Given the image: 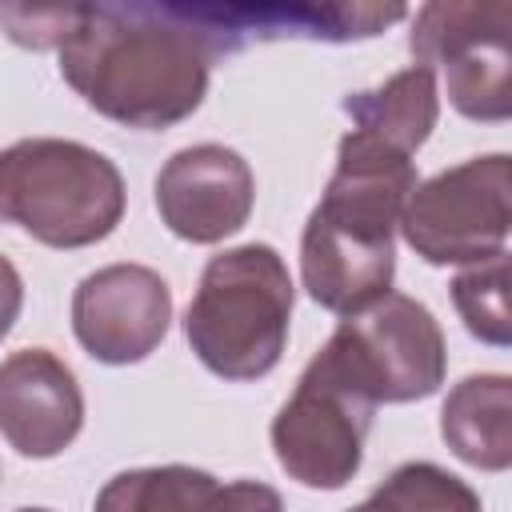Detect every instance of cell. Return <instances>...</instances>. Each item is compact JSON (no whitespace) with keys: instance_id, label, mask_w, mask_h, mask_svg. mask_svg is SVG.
<instances>
[{"instance_id":"cell-1","label":"cell","mask_w":512,"mask_h":512,"mask_svg":"<svg viewBox=\"0 0 512 512\" xmlns=\"http://www.w3.org/2000/svg\"><path fill=\"white\" fill-rule=\"evenodd\" d=\"M220 48L192 4H84L60 44V76L100 116L164 132L208 92Z\"/></svg>"},{"instance_id":"cell-2","label":"cell","mask_w":512,"mask_h":512,"mask_svg":"<svg viewBox=\"0 0 512 512\" xmlns=\"http://www.w3.org/2000/svg\"><path fill=\"white\" fill-rule=\"evenodd\" d=\"M416 184L408 152L360 128L340 140L336 172L300 232V280L320 308L352 316L392 292L396 224Z\"/></svg>"},{"instance_id":"cell-3","label":"cell","mask_w":512,"mask_h":512,"mask_svg":"<svg viewBox=\"0 0 512 512\" xmlns=\"http://www.w3.org/2000/svg\"><path fill=\"white\" fill-rule=\"evenodd\" d=\"M296 288L272 244H236L216 252L184 312V336L196 360L232 384L268 376L288 344Z\"/></svg>"},{"instance_id":"cell-4","label":"cell","mask_w":512,"mask_h":512,"mask_svg":"<svg viewBox=\"0 0 512 512\" xmlns=\"http://www.w3.org/2000/svg\"><path fill=\"white\" fill-rule=\"evenodd\" d=\"M120 168L60 136H28L0 148V220L48 248H88L124 220Z\"/></svg>"},{"instance_id":"cell-5","label":"cell","mask_w":512,"mask_h":512,"mask_svg":"<svg viewBox=\"0 0 512 512\" xmlns=\"http://www.w3.org/2000/svg\"><path fill=\"white\" fill-rule=\"evenodd\" d=\"M320 352L372 404L428 400L440 392L448 372V348L436 316L404 292H384L368 308L340 316Z\"/></svg>"},{"instance_id":"cell-6","label":"cell","mask_w":512,"mask_h":512,"mask_svg":"<svg viewBox=\"0 0 512 512\" xmlns=\"http://www.w3.org/2000/svg\"><path fill=\"white\" fill-rule=\"evenodd\" d=\"M396 228L424 264H480L500 256L512 228V160L488 152L420 180Z\"/></svg>"},{"instance_id":"cell-7","label":"cell","mask_w":512,"mask_h":512,"mask_svg":"<svg viewBox=\"0 0 512 512\" xmlns=\"http://www.w3.org/2000/svg\"><path fill=\"white\" fill-rule=\"evenodd\" d=\"M376 404L360 396L340 368L316 352L292 396L272 416V452L288 480L320 492L352 484L364 464V440L372 432Z\"/></svg>"},{"instance_id":"cell-8","label":"cell","mask_w":512,"mask_h":512,"mask_svg":"<svg viewBox=\"0 0 512 512\" xmlns=\"http://www.w3.org/2000/svg\"><path fill=\"white\" fill-rule=\"evenodd\" d=\"M408 48L420 68H444L448 100L460 116L484 124L512 116V4H424Z\"/></svg>"},{"instance_id":"cell-9","label":"cell","mask_w":512,"mask_h":512,"mask_svg":"<svg viewBox=\"0 0 512 512\" xmlns=\"http://www.w3.org/2000/svg\"><path fill=\"white\" fill-rule=\"evenodd\" d=\"M172 324V288L144 264H108L72 292V332L100 364H140Z\"/></svg>"},{"instance_id":"cell-10","label":"cell","mask_w":512,"mask_h":512,"mask_svg":"<svg viewBox=\"0 0 512 512\" xmlns=\"http://www.w3.org/2000/svg\"><path fill=\"white\" fill-rule=\"evenodd\" d=\"M256 204L248 160L224 144H192L164 160L156 176V212L188 244H220L240 232Z\"/></svg>"},{"instance_id":"cell-11","label":"cell","mask_w":512,"mask_h":512,"mask_svg":"<svg viewBox=\"0 0 512 512\" xmlns=\"http://www.w3.org/2000/svg\"><path fill=\"white\" fill-rule=\"evenodd\" d=\"M84 428L76 372L48 348H20L0 360V436L32 460L60 456Z\"/></svg>"},{"instance_id":"cell-12","label":"cell","mask_w":512,"mask_h":512,"mask_svg":"<svg viewBox=\"0 0 512 512\" xmlns=\"http://www.w3.org/2000/svg\"><path fill=\"white\" fill-rule=\"evenodd\" d=\"M200 24L212 32L216 48L232 56L248 40H284V36H304V40H364L376 36L380 28L396 24L404 8H376V4H192Z\"/></svg>"},{"instance_id":"cell-13","label":"cell","mask_w":512,"mask_h":512,"mask_svg":"<svg viewBox=\"0 0 512 512\" xmlns=\"http://www.w3.org/2000/svg\"><path fill=\"white\" fill-rule=\"evenodd\" d=\"M92 512H284L276 488L260 480H216L192 464L116 472Z\"/></svg>"},{"instance_id":"cell-14","label":"cell","mask_w":512,"mask_h":512,"mask_svg":"<svg viewBox=\"0 0 512 512\" xmlns=\"http://www.w3.org/2000/svg\"><path fill=\"white\" fill-rule=\"evenodd\" d=\"M440 436L464 464L504 472L512 464V380L504 372H476L452 384L440 408Z\"/></svg>"},{"instance_id":"cell-15","label":"cell","mask_w":512,"mask_h":512,"mask_svg":"<svg viewBox=\"0 0 512 512\" xmlns=\"http://www.w3.org/2000/svg\"><path fill=\"white\" fill-rule=\"evenodd\" d=\"M360 132L380 136L384 144L416 156V148L432 136L440 120V92H436V72L432 68H404L388 76L380 88L368 92H348L340 104Z\"/></svg>"},{"instance_id":"cell-16","label":"cell","mask_w":512,"mask_h":512,"mask_svg":"<svg viewBox=\"0 0 512 512\" xmlns=\"http://www.w3.org/2000/svg\"><path fill=\"white\" fill-rule=\"evenodd\" d=\"M348 512H484L476 488L432 460H408L392 468L368 500Z\"/></svg>"},{"instance_id":"cell-17","label":"cell","mask_w":512,"mask_h":512,"mask_svg":"<svg viewBox=\"0 0 512 512\" xmlns=\"http://www.w3.org/2000/svg\"><path fill=\"white\" fill-rule=\"evenodd\" d=\"M452 288V304L464 320V328L492 344V348H508L512 344V316H508V252L488 256L464 272H456Z\"/></svg>"},{"instance_id":"cell-18","label":"cell","mask_w":512,"mask_h":512,"mask_svg":"<svg viewBox=\"0 0 512 512\" xmlns=\"http://www.w3.org/2000/svg\"><path fill=\"white\" fill-rule=\"evenodd\" d=\"M84 4H64V8H0V24L8 36L24 48H60L72 28L80 24Z\"/></svg>"},{"instance_id":"cell-19","label":"cell","mask_w":512,"mask_h":512,"mask_svg":"<svg viewBox=\"0 0 512 512\" xmlns=\"http://www.w3.org/2000/svg\"><path fill=\"white\" fill-rule=\"evenodd\" d=\"M20 308H24V280H20L16 264L8 256H0V340L20 320Z\"/></svg>"},{"instance_id":"cell-20","label":"cell","mask_w":512,"mask_h":512,"mask_svg":"<svg viewBox=\"0 0 512 512\" xmlns=\"http://www.w3.org/2000/svg\"><path fill=\"white\" fill-rule=\"evenodd\" d=\"M16 512H48V508H16Z\"/></svg>"}]
</instances>
